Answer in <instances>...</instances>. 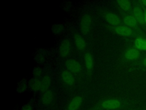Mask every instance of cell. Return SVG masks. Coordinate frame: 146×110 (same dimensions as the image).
Wrapping results in <instances>:
<instances>
[{"instance_id":"11","label":"cell","mask_w":146,"mask_h":110,"mask_svg":"<svg viewBox=\"0 0 146 110\" xmlns=\"http://www.w3.org/2000/svg\"><path fill=\"white\" fill-rule=\"evenodd\" d=\"M84 64L88 70L91 71L94 68V58L92 54L90 53H86L84 57Z\"/></svg>"},{"instance_id":"3","label":"cell","mask_w":146,"mask_h":110,"mask_svg":"<svg viewBox=\"0 0 146 110\" xmlns=\"http://www.w3.org/2000/svg\"><path fill=\"white\" fill-rule=\"evenodd\" d=\"M63 82L67 85H72L75 82V78L73 74L68 70H63L61 74Z\"/></svg>"},{"instance_id":"14","label":"cell","mask_w":146,"mask_h":110,"mask_svg":"<svg viewBox=\"0 0 146 110\" xmlns=\"http://www.w3.org/2000/svg\"><path fill=\"white\" fill-rule=\"evenodd\" d=\"M53 100V94L51 91H47L43 93L41 101L43 104L46 105L51 103Z\"/></svg>"},{"instance_id":"19","label":"cell","mask_w":146,"mask_h":110,"mask_svg":"<svg viewBox=\"0 0 146 110\" xmlns=\"http://www.w3.org/2000/svg\"><path fill=\"white\" fill-rule=\"evenodd\" d=\"M117 5L125 11H128L131 8V2L127 0H119L116 1Z\"/></svg>"},{"instance_id":"16","label":"cell","mask_w":146,"mask_h":110,"mask_svg":"<svg viewBox=\"0 0 146 110\" xmlns=\"http://www.w3.org/2000/svg\"><path fill=\"white\" fill-rule=\"evenodd\" d=\"M124 23L128 27H135L137 25V21L132 15H127L123 19Z\"/></svg>"},{"instance_id":"18","label":"cell","mask_w":146,"mask_h":110,"mask_svg":"<svg viewBox=\"0 0 146 110\" xmlns=\"http://www.w3.org/2000/svg\"><path fill=\"white\" fill-rule=\"evenodd\" d=\"M65 27L62 23H56L52 26L51 30L55 34H60L64 32Z\"/></svg>"},{"instance_id":"6","label":"cell","mask_w":146,"mask_h":110,"mask_svg":"<svg viewBox=\"0 0 146 110\" xmlns=\"http://www.w3.org/2000/svg\"><path fill=\"white\" fill-rule=\"evenodd\" d=\"M114 30L117 34L124 37L129 36L132 33L131 28L127 26H117L115 28Z\"/></svg>"},{"instance_id":"20","label":"cell","mask_w":146,"mask_h":110,"mask_svg":"<svg viewBox=\"0 0 146 110\" xmlns=\"http://www.w3.org/2000/svg\"><path fill=\"white\" fill-rule=\"evenodd\" d=\"M27 88V84L25 80H23L21 81H20L18 84L17 91L18 92L21 93L26 91Z\"/></svg>"},{"instance_id":"9","label":"cell","mask_w":146,"mask_h":110,"mask_svg":"<svg viewBox=\"0 0 146 110\" xmlns=\"http://www.w3.org/2000/svg\"><path fill=\"white\" fill-rule=\"evenodd\" d=\"M82 97L80 96L74 97L68 105V110H78L82 103Z\"/></svg>"},{"instance_id":"2","label":"cell","mask_w":146,"mask_h":110,"mask_svg":"<svg viewBox=\"0 0 146 110\" xmlns=\"http://www.w3.org/2000/svg\"><path fill=\"white\" fill-rule=\"evenodd\" d=\"M66 66L69 71L74 73H78L81 70L80 64L74 59H69L66 62Z\"/></svg>"},{"instance_id":"4","label":"cell","mask_w":146,"mask_h":110,"mask_svg":"<svg viewBox=\"0 0 146 110\" xmlns=\"http://www.w3.org/2000/svg\"><path fill=\"white\" fill-rule=\"evenodd\" d=\"M102 106L103 108L108 109H114L120 106V103L116 99H108L104 101Z\"/></svg>"},{"instance_id":"24","label":"cell","mask_w":146,"mask_h":110,"mask_svg":"<svg viewBox=\"0 0 146 110\" xmlns=\"http://www.w3.org/2000/svg\"><path fill=\"white\" fill-rule=\"evenodd\" d=\"M144 20H145V23H146V11L144 13Z\"/></svg>"},{"instance_id":"22","label":"cell","mask_w":146,"mask_h":110,"mask_svg":"<svg viewBox=\"0 0 146 110\" xmlns=\"http://www.w3.org/2000/svg\"><path fill=\"white\" fill-rule=\"evenodd\" d=\"M143 64L144 65H145V66H146V57L143 60Z\"/></svg>"},{"instance_id":"5","label":"cell","mask_w":146,"mask_h":110,"mask_svg":"<svg viewBox=\"0 0 146 110\" xmlns=\"http://www.w3.org/2000/svg\"><path fill=\"white\" fill-rule=\"evenodd\" d=\"M70 44L68 40H64L59 47V53L60 55L63 57H66L70 51Z\"/></svg>"},{"instance_id":"1","label":"cell","mask_w":146,"mask_h":110,"mask_svg":"<svg viewBox=\"0 0 146 110\" xmlns=\"http://www.w3.org/2000/svg\"><path fill=\"white\" fill-rule=\"evenodd\" d=\"M91 24L92 19L89 15H85L82 18L80 22V28L83 34H87L88 33L91 29Z\"/></svg>"},{"instance_id":"7","label":"cell","mask_w":146,"mask_h":110,"mask_svg":"<svg viewBox=\"0 0 146 110\" xmlns=\"http://www.w3.org/2000/svg\"><path fill=\"white\" fill-rule=\"evenodd\" d=\"M74 42L76 47L80 51H84L86 48V43L84 38L79 34H76L74 36Z\"/></svg>"},{"instance_id":"8","label":"cell","mask_w":146,"mask_h":110,"mask_svg":"<svg viewBox=\"0 0 146 110\" xmlns=\"http://www.w3.org/2000/svg\"><path fill=\"white\" fill-rule=\"evenodd\" d=\"M106 20L111 25L117 26L120 23V19L119 17L115 14L108 13L105 15Z\"/></svg>"},{"instance_id":"21","label":"cell","mask_w":146,"mask_h":110,"mask_svg":"<svg viewBox=\"0 0 146 110\" xmlns=\"http://www.w3.org/2000/svg\"><path fill=\"white\" fill-rule=\"evenodd\" d=\"M22 110H32V107L29 104H25L22 107Z\"/></svg>"},{"instance_id":"23","label":"cell","mask_w":146,"mask_h":110,"mask_svg":"<svg viewBox=\"0 0 146 110\" xmlns=\"http://www.w3.org/2000/svg\"><path fill=\"white\" fill-rule=\"evenodd\" d=\"M141 2L144 6H146V0H143L141 1Z\"/></svg>"},{"instance_id":"13","label":"cell","mask_w":146,"mask_h":110,"mask_svg":"<svg viewBox=\"0 0 146 110\" xmlns=\"http://www.w3.org/2000/svg\"><path fill=\"white\" fill-rule=\"evenodd\" d=\"M29 87L32 91L38 92L40 90L41 81L36 78H32L29 81Z\"/></svg>"},{"instance_id":"10","label":"cell","mask_w":146,"mask_h":110,"mask_svg":"<svg viewBox=\"0 0 146 110\" xmlns=\"http://www.w3.org/2000/svg\"><path fill=\"white\" fill-rule=\"evenodd\" d=\"M133 14L134 17L138 23L140 24H144L145 23L144 20V13L141 8L139 7H135L133 9Z\"/></svg>"},{"instance_id":"12","label":"cell","mask_w":146,"mask_h":110,"mask_svg":"<svg viewBox=\"0 0 146 110\" xmlns=\"http://www.w3.org/2000/svg\"><path fill=\"white\" fill-rule=\"evenodd\" d=\"M140 56V53L139 50L135 48H131L126 51L124 54V56L128 60H135L137 58Z\"/></svg>"},{"instance_id":"17","label":"cell","mask_w":146,"mask_h":110,"mask_svg":"<svg viewBox=\"0 0 146 110\" xmlns=\"http://www.w3.org/2000/svg\"><path fill=\"white\" fill-rule=\"evenodd\" d=\"M134 45L138 50H146V39L137 38L135 40Z\"/></svg>"},{"instance_id":"15","label":"cell","mask_w":146,"mask_h":110,"mask_svg":"<svg viewBox=\"0 0 146 110\" xmlns=\"http://www.w3.org/2000/svg\"><path fill=\"white\" fill-rule=\"evenodd\" d=\"M51 83V80L48 76H45L41 80V87H40V91L42 92H45L48 91V88H49Z\"/></svg>"}]
</instances>
